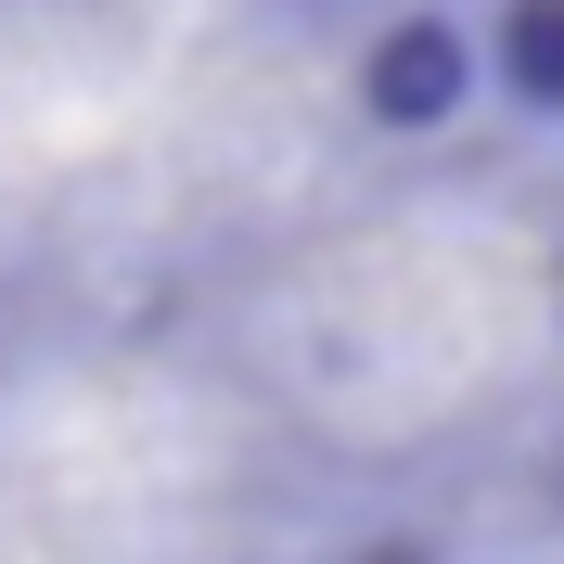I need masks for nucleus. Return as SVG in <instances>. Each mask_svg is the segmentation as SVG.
<instances>
[{
  "instance_id": "obj_2",
  "label": "nucleus",
  "mask_w": 564,
  "mask_h": 564,
  "mask_svg": "<svg viewBox=\"0 0 564 564\" xmlns=\"http://www.w3.org/2000/svg\"><path fill=\"white\" fill-rule=\"evenodd\" d=\"M488 65H500V90L527 116H564V0H500Z\"/></svg>"
},
{
  "instance_id": "obj_3",
  "label": "nucleus",
  "mask_w": 564,
  "mask_h": 564,
  "mask_svg": "<svg viewBox=\"0 0 564 564\" xmlns=\"http://www.w3.org/2000/svg\"><path fill=\"white\" fill-rule=\"evenodd\" d=\"M359 564H436V539H372Z\"/></svg>"
},
{
  "instance_id": "obj_1",
  "label": "nucleus",
  "mask_w": 564,
  "mask_h": 564,
  "mask_svg": "<svg viewBox=\"0 0 564 564\" xmlns=\"http://www.w3.org/2000/svg\"><path fill=\"white\" fill-rule=\"evenodd\" d=\"M359 104H372V129H398V141L449 129V116L475 104V39H462L449 13H398V26L372 39V65H359Z\"/></svg>"
}]
</instances>
